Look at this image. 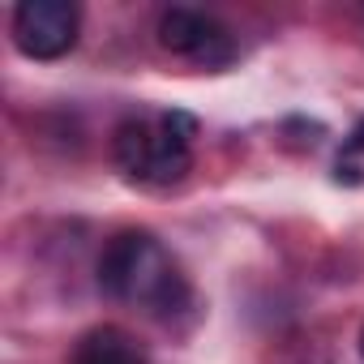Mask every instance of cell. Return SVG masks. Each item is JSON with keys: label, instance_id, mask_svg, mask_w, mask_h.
Here are the masks:
<instances>
[{"label": "cell", "instance_id": "cell-1", "mask_svg": "<svg viewBox=\"0 0 364 364\" xmlns=\"http://www.w3.org/2000/svg\"><path fill=\"white\" fill-rule=\"evenodd\" d=\"M99 291L116 304L176 321L193 309V283L176 253L146 228L116 232L99 253Z\"/></svg>", "mask_w": 364, "mask_h": 364}, {"label": "cell", "instance_id": "cell-2", "mask_svg": "<svg viewBox=\"0 0 364 364\" xmlns=\"http://www.w3.org/2000/svg\"><path fill=\"white\" fill-rule=\"evenodd\" d=\"M193 137H198V120L189 112L129 116L112 133V159L133 185L171 189L193 167Z\"/></svg>", "mask_w": 364, "mask_h": 364}, {"label": "cell", "instance_id": "cell-3", "mask_svg": "<svg viewBox=\"0 0 364 364\" xmlns=\"http://www.w3.org/2000/svg\"><path fill=\"white\" fill-rule=\"evenodd\" d=\"M14 48L31 60H60L77 48L82 9L73 0H22L14 9Z\"/></svg>", "mask_w": 364, "mask_h": 364}, {"label": "cell", "instance_id": "cell-4", "mask_svg": "<svg viewBox=\"0 0 364 364\" xmlns=\"http://www.w3.org/2000/svg\"><path fill=\"white\" fill-rule=\"evenodd\" d=\"M159 43L185 60H198V65H232L236 60V39L232 31L215 18V14H202V9H189V5H176L159 18Z\"/></svg>", "mask_w": 364, "mask_h": 364}, {"label": "cell", "instance_id": "cell-5", "mask_svg": "<svg viewBox=\"0 0 364 364\" xmlns=\"http://www.w3.org/2000/svg\"><path fill=\"white\" fill-rule=\"evenodd\" d=\"M69 364H150V355L120 326H95L77 338Z\"/></svg>", "mask_w": 364, "mask_h": 364}, {"label": "cell", "instance_id": "cell-6", "mask_svg": "<svg viewBox=\"0 0 364 364\" xmlns=\"http://www.w3.org/2000/svg\"><path fill=\"white\" fill-rule=\"evenodd\" d=\"M334 180L338 185H364V120L343 137V150L334 159Z\"/></svg>", "mask_w": 364, "mask_h": 364}, {"label": "cell", "instance_id": "cell-7", "mask_svg": "<svg viewBox=\"0 0 364 364\" xmlns=\"http://www.w3.org/2000/svg\"><path fill=\"white\" fill-rule=\"evenodd\" d=\"M360 355H364V330H360Z\"/></svg>", "mask_w": 364, "mask_h": 364}]
</instances>
